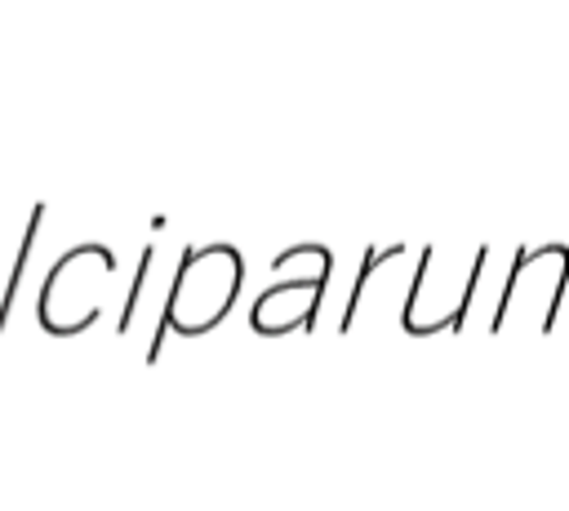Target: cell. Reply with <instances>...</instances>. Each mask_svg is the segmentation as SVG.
<instances>
[{
  "label": "cell",
  "mask_w": 569,
  "mask_h": 511,
  "mask_svg": "<svg viewBox=\"0 0 569 511\" xmlns=\"http://www.w3.org/2000/svg\"><path fill=\"white\" fill-rule=\"evenodd\" d=\"M151 258H156V249H142V258H138V271H133V289H129V302H124V320H120V333H124V329H129V320H133V307H138V298H142V284H147Z\"/></svg>",
  "instance_id": "cell-6"
},
{
  "label": "cell",
  "mask_w": 569,
  "mask_h": 511,
  "mask_svg": "<svg viewBox=\"0 0 569 511\" xmlns=\"http://www.w3.org/2000/svg\"><path fill=\"white\" fill-rule=\"evenodd\" d=\"M400 253H405V244H373V249H365V258H360V275H356V284H351V293H347V311H342V320H338L342 333L351 329L356 307H360V298H365V289H369V280H373V271H378L382 262H396Z\"/></svg>",
  "instance_id": "cell-4"
},
{
  "label": "cell",
  "mask_w": 569,
  "mask_h": 511,
  "mask_svg": "<svg viewBox=\"0 0 569 511\" xmlns=\"http://www.w3.org/2000/svg\"><path fill=\"white\" fill-rule=\"evenodd\" d=\"M116 275V253L107 244H76L62 253L36 298V320L44 333L67 338L89 329L102 315V284Z\"/></svg>",
  "instance_id": "cell-2"
},
{
  "label": "cell",
  "mask_w": 569,
  "mask_h": 511,
  "mask_svg": "<svg viewBox=\"0 0 569 511\" xmlns=\"http://www.w3.org/2000/svg\"><path fill=\"white\" fill-rule=\"evenodd\" d=\"M40 213H44V204H36V209H31V218H27V231H22V249H18V262H13V271H9V289H4V298H0V329H4V320H9V307H13V293H18V284H22V271H27V258H31L36 231H40Z\"/></svg>",
  "instance_id": "cell-5"
},
{
  "label": "cell",
  "mask_w": 569,
  "mask_h": 511,
  "mask_svg": "<svg viewBox=\"0 0 569 511\" xmlns=\"http://www.w3.org/2000/svg\"><path fill=\"white\" fill-rule=\"evenodd\" d=\"M325 280H329V267H316L298 280H276L258 293L253 311H249V324L262 333V338H276V333H293V329H307L320 311V298H325Z\"/></svg>",
  "instance_id": "cell-3"
},
{
  "label": "cell",
  "mask_w": 569,
  "mask_h": 511,
  "mask_svg": "<svg viewBox=\"0 0 569 511\" xmlns=\"http://www.w3.org/2000/svg\"><path fill=\"white\" fill-rule=\"evenodd\" d=\"M240 280H244V258L236 244H191L182 258H178V271H173V289H169V302H164V329L182 333V338H196V333H209L236 302L240 293ZM160 333L151 338V351L147 360L160 355Z\"/></svg>",
  "instance_id": "cell-1"
}]
</instances>
